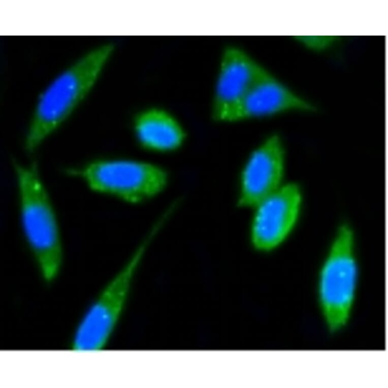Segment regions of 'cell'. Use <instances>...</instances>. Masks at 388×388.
<instances>
[{
  "mask_svg": "<svg viewBox=\"0 0 388 388\" xmlns=\"http://www.w3.org/2000/svg\"><path fill=\"white\" fill-rule=\"evenodd\" d=\"M113 46L90 50L66 68L46 87L36 104L24 146L33 152L69 117L92 89L110 58Z\"/></svg>",
  "mask_w": 388,
  "mask_h": 388,
  "instance_id": "6da1fadb",
  "label": "cell"
},
{
  "mask_svg": "<svg viewBox=\"0 0 388 388\" xmlns=\"http://www.w3.org/2000/svg\"><path fill=\"white\" fill-rule=\"evenodd\" d=\"M21 226L43 278L54 279L63 258L56 214L35 165L14 164Z\"/></svg>",
  "mask_w": 388,
  "mask_h": 388,
  "instance_id": "7a4b0ae2",
  "label": "cell"
},
{
  "mask_svg": "<svg viewBox=\"0 0 388 388\" xmlns=\"http://www.w3.org/2000/svg\"><path fill=\"white\" fill-rule=\"evenodd\" d=\"M70 172L81 177L92 191L130 205L156 198L169 182V174L161 166L125 156L96 159Z\"/></svg>",
  "mask_w": 388,
  "mask_h": 388,
  "instance_id": "3957f363",
  "label": "cell"
},
{
  "mask_svg": "<svg viewBox=\"0 0 388 388\" xmlns=\"http://www.w3.org/2000/svg\"><path fill=\"white\" fill-rule=\"evenodd\" d=\"M153 238L146 235L103 287L80 320L71 348L98 351L110 340L126 307L136 274Z\"/></svg>",
  "mask_w": 388,
  "mask_h": 388,
  "instance_id": "277c9868",
  "label": "cell"
},
{
  "mask_svg": "<svg viewBox=\"0 0 388 388\" xmlns=\"http://www.w3.org/2000/svg\"><path fill=\"white\" fill-rule=\"evenodd\" d=\"M354 243L351 228L341 226L320 271L319 304L327 327L332 332L346 325L353 304L358 279Z\"/></svg>",
  "mask_w": 388,
  "mask_h": 388,
  "instance_id": "5b68a950",
  "label": "cell"
},
{
  "mask_svg": "<svg viewBox=\"0 0 388 388\" xmlns=\"http://www.w3.org/2000/svg\"><path fill=\"white\" fill-rule=\"evenodd\" d=\"M302 193L295 183H283L255 204L249 226L253 247L262 252L271 251L289 236L298 221Z\"/></svg>",
  "mask_w": 388,
  "mask_h": 388,
  "instance_id": "8992f818",
  "label": "cell"
},
{
  "mask_svg": "<svg viewBox=\"0 0 388 388\" xmlns=\"http://www.w3.org/2000/svg\"><path fill=\"white\" fill-rule=\"evenodd\" d=\"M266 70L241 48L226 46L214 82L211 107L214 119L234 122L242 100Z\"/></svg>",
  "mask_w": 388,
  "mask_h": 388,
  "instance_id": "52a82bcc",
  "label": "cell"
},
{
  "mask_svg": "<svg viewBox=\"0 0 388 388\" xmlns=\"http://www.w3.org/2000/svg\"><path fill=\"white\" fill-rule=\"evenodd\" d=\"M285 152L280 137L268 136L250 152L241 169L238 183L239 205L252 208L283 183Z\"/></svg>",
  "mask_w": 388,
  "mask_h": 388,
  "instance_id": "ba28073f",
  "label": "cell"
},
{
  "mask_svg": "<svg viewBox=\"0 0 388 388\" xmlns=\"http://www.w3.org/2000/svg\"><path fill=\"white\" fill-rule=\"evenodd\" d=\"M315 110L312 104L266 69L242 100L234 122L263 119L289 111Z\"/></svg>",
  "mask_w": 388,
  "mask_h": 388,
  "instance_id": "9c48e42d",
  "label": "cell"
},
{
  "mask_svg": "<svg viewBox=\"0 0 388 388\" xmlns=\"http://www.w3.org/2000/svg\"><path fill=\"white\" fill-rule=\"evenodd\" d=\"M132 130L142 149L157 154L177 151L187 138L180 120L170 111L159 107L146 108L138 112L133 120Z\"/></svg>",
  "mask_w": 388,
  "mask_h": 388,
  "instance_id": "30bf717a",
  "label": "cell"
},
{
  "mask_svg": "<svg viewBox=\"0 0 388 388\" xmlns=\"http://www.w3.org/2000/svg\"><path fill=\"white\" fill-rule=\"evenodd\" d=\"M296 39L306 48L316 51L328 49L339 40L335 36H299Z\"/></svg>",
  "mask_w": 388,
  "mask_h": 388,
  "instance_id": "8fae6325",
  "label": "cell"
}]
</instances>
